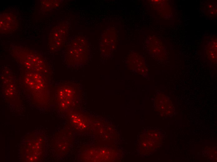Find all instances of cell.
I'll return each mask as SVG.
<instances>
[{"mask_svg": "<svg viewBox=\"0 0 217 162\" xmlns=\"http://www.w3.org/2000/svg\"><path fill=\"white\" fill-rule=\"evenodd\" d=\"M67 51V61L69 64H75L84 62L87 57V50L84 46H70Z\"/></svg>", "mask_w": 217, "mask_h": 162, "instance_id": "cell-3", "label": "cell"}, {"mask_svg": "<svg viewBox=\"0 0 217 162\" xmlns=\"http://www.w3.org/2000/svg\"><path fill=\"white\" fill-rule=\"evenodd\" d=\"M56 89L61 108L67 109L73 103L80 89V86L74 83L66 82L57 85Z\"/></svg>", "mask_w": 217, "mask_h": 162, "instance_id": "cell-1", "label": "cell"}, {"mask_svg": "<svg viewBox=\"0 0 217 162\" xmlns=\"http://www.w3.org/2000/svg\"><path fill=\"white\" fill-rule=\"evenodd\" d=\"M18 20L13 14L5 12L1 14L0 32L4 34H9L16 29Z\"/></svg>", "mask_w": 217, "mask_h": 162, "instance_id": "cell-4", "label": "cell"}, {"mask_svg": "<svg viewBox=\"0 0 217 162\" xmlns=\"http://www.w3.org/2000/svg\"><path fill=\"white\" fill-rule=\"evenodd\" d=\"M23 56H21L22 64H24V67L28 71H34L38 73L43 72L46 74L47 71L45 64L41 56L37 54H35L32 52L29 51L27 54L23 51Z\"/></svg>", "mask_w": 217, "mask_h": 162, "instance_id": "cell-2", "label": "cell"}]
</instances>
